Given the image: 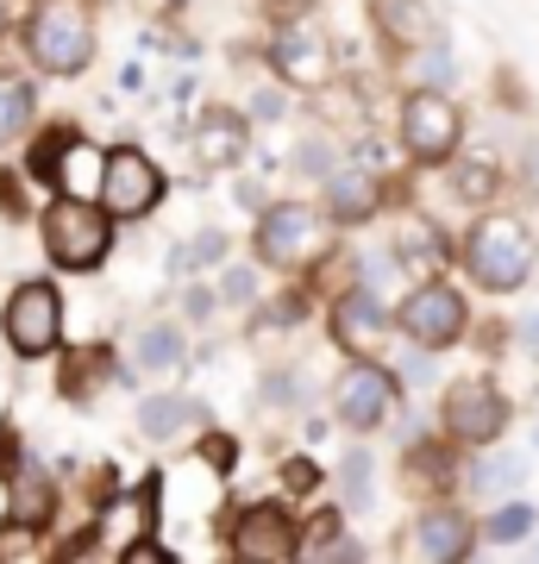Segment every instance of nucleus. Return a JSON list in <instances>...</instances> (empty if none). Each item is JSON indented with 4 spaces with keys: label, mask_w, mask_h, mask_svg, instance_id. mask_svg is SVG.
I'll use <instances>...</instances> for the list:
<instances>
[{
    "label": "nucleus",
    "mask_w": 539,
    "mask_h": 564,
    "mask_svg": "<svg viewBox=\"0 0 539 564\" xmlns=\"http://www.w3.org/2000/svg\"><path fill=\"white\" fill-rule=\"evenodd\" d=\"M25 39H32V57H39L44 76H82L95 57V20L82 0H39Z\"/></svg>",
    "instance_id": "nucleus-1"
},
{
    "label": "nucleus",
    "mask_w": 539,
    "mask_h": 564,
    "mask_svg": "<svg viewBox=\"0 0 539 564\" xmlns=\"http://www.w3.org/2000/svg\"><path fill=\"white\" fill-rule=\"evenodd\" d=\"M464 263H471V276H477L483 289L508 295V289H520V282L533 276L539 245H533V232H527L520 220L496 214V220H483L477 232H471V245H464Z\"/></svg>",
    "instance_id": "nucleus-2"
},
{
    "label": "nucleus",
    "mask_w": 539,
    "mask_h": 564,
    "mask_svg": "<svg viewBox=\"0 0 539 564\" xmlns=\"http://www.w3.org/2000/svg\"><path fill=\"white\" fill-rule=\"evenodd\" d=\"M114 245V226H107V207L82 202V195H63V202L44 207V251L57 270H95Z\"/></svg>",
    "instance_id": "nucleus-3"
},
{
    "label": "nucleus",
    "mask_w": 539,
    "mask_h": 564,
    "mask_svg": "<svg viewBox=\"0 0 539 564\" xmlns=\"http://www.w3.org/2000/svg\"><path fill=\"white\" fill-rule=\"evenodd\" d=\"M158 202H163L158 163L144 158V151H132V144L107 151V163H100V207H107V220H139Z\"/></svg>",
    "instance_id": "nucleus-4"
},
{
    "label": "nucleus",
    "mask_w": 539,
    "mask_h": 564,
    "mask_svg": "<svg viewBox=\"0 0 539 564\" xmlns=\"http://www.w3.org/2000/svg\"><path fill=\"white\" fill-rule=\"evenodd\" d=\"M0 326H7V345H13L20 358H44V351L63 339L57 289H51V282H20L13 302H7V314H0Z\"/></svg>",
    "instance_id": "nucleus-5"
},
{
    "label": "nucleus",
    "mask_w": 539,
    "mask_h": 564,
    "mask_svg": "<svg viewBox=\"0 0 539 564\" xmlns=\"http://www.w3.org/2000/svg\"><path fill=\"white\" fill-rule=\"evenodd\" d=\"M396 326L420 345V351L459 345V339H464V295H459V289H445V282H420L414 295L401 302Z\"/></svg>",
    "instance_id": "nucleus-6"
},
{
    "label": "nucleus",
    "mask_w": 539,
    "mask_h": 564,
    "mask_svg": "<svg viewBox=\"0 0 539 564\" xmlns=\"http://www.w3.org/2000/svg\"><path fill=\"white\" fill-rule=\"evenodd\" d=\"M401 144L420 163H445L459 151V107L445 101V95H433V88L408 95V107H401Z\"/></svg>",
    "instance_id": "nucleus-7"
},
{
    "label": "nucleus",
    "mask_w": 539,
    "mask_h": 564,
    "mask_svg": "<svg viewBox=\"0 0 539 564\" xmlns=\"http://www.w3.org/2000/svg\"><path fill=\"white\" fill-rule=\"evenodd\" d=\"M502 421H508V402H502V389H496V383H483V377H464V383L445 389V426H452L459 440H471V445L496 440Z\"/></svg>",
    "instance_id": "nucleus-8"
},
{
    "label": "nucleus",
    "mask_w": 539,
    "mask_h": 564,
    "mask_svg": "<svg viewBox=\"0 0 539 564\" xmlns=\"http://www.w3.org/2000/svg\"><path fill=\"white\" fill-rule=\"evenodd\" d=\"M233 552L251 558V564H289L301 552V533H295V521H289L282 508L258 502V508H245L239 533H233Z\"/></svg>",
    "instance_id": "nucleus-9"
},
{
    "label": "nucleus",
    "mask_w": 539,
    "mask_h": 564,
    "mask_svg": "<svg viewBox=\"0 0 539 564\" xmlns=\"http://www.w3.org/2000/svg\"><path fill=\"white\" fill-rule=\"evenodd\" d=\"M389 402H396V377H389V370H377V364L345 370V383H339V414H345V426L370 433V426L382 421V408H389Z\"/></svg>",
    "instance_id": "nucleus-10"
},
{
    "label": "nucleus",
    "mask_w": 539,
    "mask_h": 564,
    "mask_svg": "<svg viewBox=\"0 0 539 564\" xmlns=\"http://www.w3.org/2000/svg\"><path fill=\"white\" fill-rule=\"evenodd\" d=\"M308 245H314V214L308 207H270L258 226V258L289 270L295 258H308Z\"/></svg>",
    "instance_id": "nucleus-11"
},
{
    "label": "nucleus",
    "mask_w": 539,
    "mask_h": 564,
    "mask_svg": "<svg viewBox=\"0 0 539 564\" xmlns=\"http://www.w3.org/2000/svg\"><path fill=\"white\" fill-rule=\"evenodd\" d=\"M277 69L289 82H320V76H326V44L314 39V25H282Z\"/></svg>",
    "instance_id": "nucleus-12"
},
{
    "label": "nucleus",
    "mask_w": 539,
    "mask_h": 564,
    "mask_svg": "<svg viewBox=\"0 0 539 564\" xmlns=\"http://www.w3.org/2000/svg\"><path fill=\"white\" fill-rule=\"evenodd\" d=\"M377 25H382V39L401 44V51H414V44L433 39V13H427V0H377Z\"/></svg>",
    "instance_id": "nucleus-13"
},
{
    "label": "nucleus",
    "mask_w": 539,
    "mask_h": 564,
    "mask_svg": "<svg viewBox=\"0 0 539 564\" xmlns=\"http://www.w3.org/2000/svg\"><path fill=\"white\" fill-rule=\"evenodd\" d=\"M382 339V307L370 289H352L339 302V345H352V351H377Z\"/></svg>",
    "instance_id": "nucleus-14"
},
{
    "label": "nucleus",
    "mask_w": 539,
    "mask_h": 564,
    "mask_svg": "<svg viewBox=\"0 0 539 564\" xmlns=\"http://www.w3.org/2000/svg\"><path fill=\"white\" fill-rule=\"evenodd\" d=\"M414 545H420V558H464V552H471V521L452 514V508H440V514L420 521Z\"/></svg>",
    "instance_id": "nucleus-15"
},
{
    "label": "nucleus",
    "mask_w": 539,
    "mask_h": 564,
    "mask_svg": "<svg viewBox=\"0 0 539 564\" xmlns=\"http://www.w3.org/2000/svg\"><path fill=\"white\" fill-rule=\"evenodd\" d=\"M201 408L188 395H144L139 402V433L144 440H176L182 426H195Z\"/></svg>",
    "instance_id": "nucleus-16"
},
{
    "label": "nucleus",
    "mask_w": 539,
    "mask_h": 564,
    "mask_svg": "<svg viewBox=\"0 0 539 564\" xmlns=\"http://www.w3.org/2000/svg\"><path fill=\"white\" fill-rule=\"evenodd\" d=\"M326 207L339 220H364L377 207V182L364 176V170H326Z\"/></svg>",
    "instance_id": "nucleus-17"
},
{
    "label": "nucleus",
    "mask_w": 539,
    "mask_h": 564,
    "mask_svg": "<svg viewBox=\"0 0 539 564\" xmlns=\"http://www.w3.org/2000/svg\"><path fill=\"white\" fill-rule=\"evenodd\" d=\"M245 151V120L239 113H207L195 126V158L201 163H233Z\"/></svg>",
    "instance_id": "nucleus-18"
},
{
    "label": "nucleus",
    "mask_w": 539,
    "mask_h": 564,
    "mask_svg": "<svg viewBox=\"0 0 539 564\" xmlns=\"http://www.w3.org/2000/svg\"><path fill=\"white\" fill-rule=\"evenodd\" d=\"M51 502H57V489L44 470H20L13 477V527H44L51 521Z\"/></svg>",
    "instance_id": "nucleus-19"
},
{
    "label": "nucleus",
    "mask_w": 539,
    "mask_h": 564,
    "mask_svg": "<svg viewBox=\"0 0 539 564\" xmlns=\"http://www.w3.org/2000/svg\"><path fill=\"white\" fill-rule=\"evenodd\" d=\"M139 364L158 377V370H176L182 364V333L176 326H144L139 333Z\"/></svg>",
    "instance_id": "nucleus-20"
},
{
    "label": "nucleus",
    "mask_w": 539,
    "mask_h": 564,
    "mask_svg": "<svg viewBox=\"0 0 539 564\" xmlns=\"http://www.w3.org/2000/svg\"><path fill=\"white\" fill-rule=\"evenodd\" d=\"M25 120H32V88L20 76H0V144L20 139Z\"/></svg>",
    "instance_id": "nucleus-21"
},
{
    "label": "nucleus",
    "mask_w": 539,
    "mask_h": 564,
    "mask_svg": "<svg viewBox=\"0 0 539 564\" xmlns=\"http://www.w3.org/2000/svg\"><path fill=\"white\" fill-rule=\"evenodd\" d=\"M520 477H527V464H520L515 452H496V458H483L477 470H471V484L477 489H515Z\"/></svg>",
    "instance_id": "nucleus-22"
},
{
    "label": "nucleus",
    "mask_w": 539,
    "mask_h": 564,
    "mask_svg": "<svg viewBox=\"0 0 539 564\" xmlns=\"http://www.w3.org/2000/svg\"><path fill=\"white\" fill-rule=\"evenodd\" d=\"M527 527H533V508H527V502H508V508H496V514H489V540H496V545H515V540H527Z\"/></svg>",
    "instance_id": "nucleus-23"
},
{
    "label": "nucleus",
    "mask_w": 539,
    "mask_h": 564,
    "mask_svg": "<svg viewBox=\"0 0 539 564\" xmlns=\"http://www.w3.org/2000/svg\"><path fill=\"white\" fill-rule=\"evenodd\" d=\"M339 484H345V508H370V458H364V452L345 458Z\"/></svg>",
    "instance_id": "nucleus-24"
},
{
    "label": "nucleus",
    "mask_w": 539,
    "mask_h": 564,
    "mask_svg": "<svg viewBox=\"0 0 539 564\" xmlns=\"http://www.w3.org/2000/svg\"><path fill=\"white\" fill-rule=\"evenodd\" d=\"M452 76H459L452 51H420V63H414V82H420V88H452Z\"/></svg>",
    "instance_id": "nucleus-25"
},
{
    "label": "nucleus",
    "mask_w": 539,
    "mask_h": 564,
    "mask_svg": "<svg viewBox=\"0 0 539 564\" xmlns=\"http://www.w3.org/2000/svg\"><path fill=\"white\" fill-rule=\"evenodd\" d=\"M220 251H226V239L220 232H207V239H195V245H182L176 251V270H188V263H214Z\"/></svg>",
    "instance_id": "nucleus-26"
},
{
    "label": "nucleus",
    "mask_w": 539,
    "mask_h": 564,
    "mask_svg": "<svg viewBox=\"0 0 539 564\" xmlns=\"http://www.w3.org/2000/svg\"><path fill=\"white\" fill-rule=\"evenodd\" d=\"M489 188H496V176H489L483 163H464V170H459V195H464V202H483Z\"/></svg>",
    "instance_id": "nucleus-27"
},
{
    "label": "nucleus",
    "mask_w": 539,
    "mask_h": 564,
    "mask_svg": "<svg viewBox=\"0 0 539 564\" xmlns=\"http://www.w3.org/2000/svg\"><path fill=\"white\" fill-rule=\"evenodd\" d=\"M282 489H295V496H308V489H320V470L308 458H289L282 464Z\"/></svg>",
    "instance_id": "nucleus-28"
},
{
    "label": "nucleus",
    "mask_w": 539,
    "mask_h": 564,
    "mask_svg": "<svg viewBox=\"0 0 539 564\" xmlns=\"http://www.w3.org/2000/svg\"><path fill=\"white\" fill-rule=\"evenodd\" d=\"M220 295H226V302H251V295H258V276H251V270H226Z\"/></svg>",
    "instance_id": "nucleus-29"
},
{
    "label": "nucleus",
    "mask_w": 539,
    "mask_h": 564,
    "mask_svg": "<svg viewBox=\"0 0 539 564\" xmlns=\"http://www.w3.org/2000/svg\"><path fill=\"white\" fill-rule=\"evenodd\" d=\"M263 395H270V402H301L308 389H301V383H289V377H282V370H277V377L263 383Z\"/></svg>",
    "instance_id": "nucleus-30"
},
{
    "label": "nucleus",
    "mask_w": 539,
    "mask_h": 564,
    "mask_svg": "<svg viewBox=\"0 0 539 564\" xmlns=\"http://www.w3.org/2000/svg\"><path fill=\"white\" fill-rule=\"evenodd\" d=\"M295 163H301V170H326V163H333V151H326V144H301Z\"/></svg>",
    "instance_id": "nucleus-31"
},
{
    "label": "nucleus",
    "mask_w": 539,
    "mask_h": 564,
    "mask_svg": "<svg viewBox=\"0 0 539 564\" xmlns=\"http://www.w3.org/2000/svg\"><path fill=\"white\" fill-rule=\"evenodd\" d=\"M0 527H13V477H0Z\"/></svg>",
    "instance_id": "nucleus-32"
},
{
    "label": "nucleus",
    "mask_w": 539,
    "mask_h": 564,
    "mask_svg": "<svg viewBox=\"0 0 539 564\" xmlns=\"http://www.w3.org/2000/svg\"><path fill=\"white\" fill-rule=\"evenodd\" d=\"M251 113H263V120H277V113H282V95H258V101H251Z\"/></svg>",
    "instance_id": "nucleus-33"
},
{
    "label": "nucleus",
    "mask_w": 539,
    "mask_h": 564,
    "mask_svg": "<svg viewBox=\"0 0 539 564\" xmlns=\"http://www.w3.org/2000/svg\"><path fill=\"white\" fill-rule=\"evenodd\" d=\"M520 339H527V345L539 351V314H527V321H520Z\"/></svg>",
    "instance_id": "nucleus-34"
},
{
    "label": "nucleus",
    "mask_w": 539,
    "mask_h": 564,
    "mask_svg": "<svg viewBox=\"0 0 539 564\" xmlns=\"http://www.w3.org/2000/svg\"><path fill=\"white\" fill-rule=\"evenodd\" d=\"M527 170H533V182H539V144H527Z\"/></svg>",
    "instance_id": "nucleus-35"
},
{
    "label": "nucleus",
    "mask_w": 539,
    "mask_h": 564,
    "mask_svg": "<svg viewBox=\"0 0 539 564\" xmlns=\"http://www.w3.org/2000/svg\"><path fill=\"white\" fill-rule=\"evenodd\" d=\"M533 440H539V433H533Z\"/></svg>",
    "instance_id": "nucleus-36"
}]
</instances>
